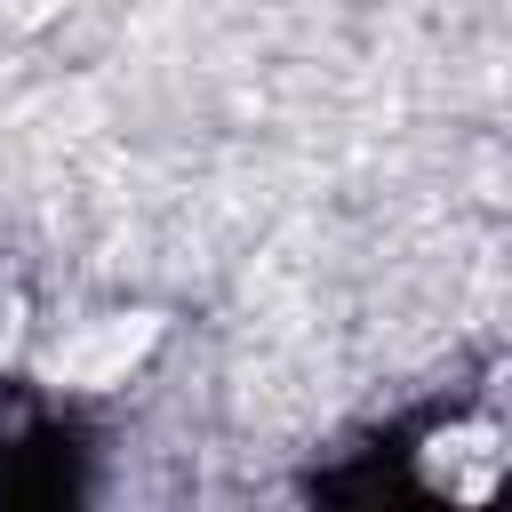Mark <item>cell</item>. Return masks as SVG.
Instances as JSON below:
<instances>
[{
	"mask_svg": "<svg viewBox=\"0 0 512 512\" xmlns=\"http://www.w3.org/2000/svg\"><path fill=\"white\" fill-rule=\"evenodd\" d=\"M80 464H88L80 432L64 416H32L0 440V496L8 504H64L80 488Z\"/></svg>",
	"mask_w": 512,
	"mask_h": 512,
	"instance_id": "obj_1",
	"label": "cell"
}]
</instances>
